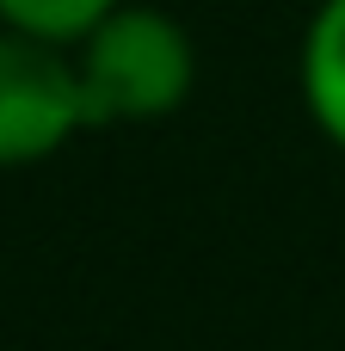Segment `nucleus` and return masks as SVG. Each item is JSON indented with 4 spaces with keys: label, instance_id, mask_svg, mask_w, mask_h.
I'll use <instances>...</instances> for the list:
<instances>
[{
    "label": "nucleus",
    "instance_id": "nucleus-1",
    "mask_svg": "<svg viewBox=\"0 0 345 351\" xmlns=\"http://www.w3.org/2000/svg\"><path fill=\"white\" fill-rule=\"evenodd\" d=\"M93 130L160 123L198 93V37L148 0L111 6L80 43H68Z\"/></svg>",
    "mask_w": 345,
    "mask_h": 351
},
{
    "label": "nucleus",
    "instance_id": "nucleus-2",
    "mask_svg": "<svg viewBox=\"0 0 345 351\" xmlns=\"http://www.w3.org/2000/svg\"><path fill=\"white\" fill-rule=\"evenodd\" d=\"M86 130H93V117L80 99L74 56L62 43L0 25V173L56 160Z\"/></svg>",
    "mask_w": 345,
    "mask_h": 351
},
{
    "label": "nucleus",
    "instance_id": "nucleus-3",
    "mask_svg": "<svg viewBox=\"0 0 345 351\" xmlns=\"http://www.w3.org/2000/svg\"><path fill=\"white\" fill-rule=\"evenodd\" d=\"M296 80H302V105L321 123V136L345 148V0L315 6L302 31V56H296Z\"/></svg>",
    "mask_w": 345,
    "mask_h": 351
},
{
    "label": "nucleus",
    "instance_id": "nucleus-4",
    "mask_svg": "<svg viewBox=\"0 0 345 351\" xmlns=\"http://www.w3.org/2000/svg\"><path fill=\"white\" fill-rule=\"evenodd\" d=\"M111 6H123V0H0V25L68 49V43H80Z\"/></svg>",
    "mask_w": 345,
    "mask_h": 351
}]
</instances>
